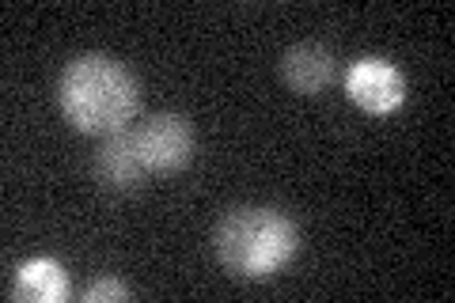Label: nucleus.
I'll return each mask as SVG.
<instances>
[{"label":"nucleus","mask_w":455,"mask_h":303,"mask_svg":"<svg viewBox=\"0 0 455 303\" xmlns=\"http://www.w3.org/2000/svg\"><path fill=\"white\" fill-rule=\"evenodd\" d=\"M130 296V288H125L122 281H114V277H99L92 281L88 288H84V303H103V299H125Z\"/></svg>","instance_id":"8"},{"label":"nucleus","mask_w":455,"mask_h":303,"mask_svg":"<svg viewBox=\"0 0 455 303\" xmlns=\"http://www.w3.org/2000/svg\"><path fill=\"white\" fill-rule=\"evenodd\" d=\"M95 175H99V182H103L107 190H118V194L140 190V182H145L148 171H145V163H140L130 129L107 137V144L95 152Z\"/></svg>","instance_id":"6"},{"label":"nucleus","mask_w":455,"mask_h":303,"mask_svg":"<svg viewBox=\"0 0 455 303\" xmlns=\"http://www.w3.org/2000/svg\"><path fill=\"white\" fill-rule=\"evenodd\" d=\"M212 247H217V258L228 273L243 281H269L296 258L300 232L284 212L247 205L232 209L217 224Z\"/></svg>","instance_id":"2"},{"label":"nucleus","mask_w":455,"mask_h":303,"mask_svg":"<svg viewBox=\"0 0 455 303\" xmlns=\"http://www.w3.org/2000/svg\"><path fill=\"white\" fill-rule=\"evenodd\" d=\"M334 72H338L334 53L326 46H319V42H300V46L284 50V57H281V80L289 84L296 95L326 92L334 80Z\"/></svg>","instance_id":"5"},{"label":"nucleus","mask_w":455,"mask_h":303,"mask_svg":"<svg viewBox=\"0 0 455 303\" xmlns=\"http://www.w3.org/2000/svg\"><path fill=\"white\" fill-rule=\"evenodd\" d=\"M68 292H73L68 273L53 258H31L16 269V281H12V299L23 303H61Z\"/></svg>","instance_id":"7"},{"label":"nucleus","mask_w":455,"mask_h":303,"mask_svg":"<svg viewBox=\"0 0 455 303\" xmlns=\"http://www.w3.org/2000/svg\"><path fill=\"white\" fill-rule=\"evenodd\" d=\"M57 103L76 133L114 137L125 133L140 110V84L122 61L107 53H80L65 65Z\"/></svg>","instance_id":"1"},{"label":"nucleus","mask_w":455,"mask_h":303,"mask_svg":"<svg viewBox=\"0 0 455 303\" xmlns=\"http://www.w3.org/2000/svg\"><path fill=\"white\" fill-rule=\"evenodd\" d=\"M133 144L145 171L171 175L194 160V129L182 114H152L133 129Z\"/></svg>","instance_id":"3"},{"label":"nucleus","mask_w":455,"mask_h":303,"mask_svg":"<svg viewBox=\"0 0 455 303\" xmlns=\"http://www.w3.org/2000/svg\"><path fill=\"white\" fill-rule=\"evenodd\" d=\"M346 95L364 114L387 118L406 103V76L383 57H361L346 72Z\"/></svg>","instance_id":"4"}]
</instances>
